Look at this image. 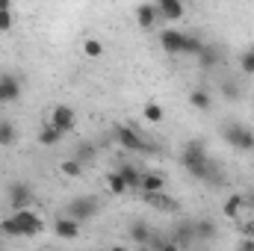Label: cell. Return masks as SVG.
I'll return each instance as SVG.
<instances>
[{"label": "cell", "mask_w": 254, "mask_h": 251, "mask_svg": "<svg viewBox=\"0 0 254 251\" xmlns=\"http://www.w3.org/2000/svg\"><path fill=\"white\" fill-rule=\"evenodd\" d=\"M181 163H184V172H187L190 178H195V181H201V184H222V175H219L216 163L210 160L204 139H190V142L184 145Z\"/></svg>", "instance_id": "cell-1"}, {"label": "cell", "mask_w": 254, "mask_h": 251, "mask_svg": "<svg viewBox=\"0 0 254 251\" xmlns=\"http://www.w3.org/2000/svg\"><path fill=\"white\" fill-rule=\"evenodd\" d=\"M0 234L3 237H36L42 234V219L33 210H18L0 222Z\"/></svg>", "instance_id": "cell-2"}, {"label": "cell", "mask_w": 254, "mask_h": 251, "mask_svg": "<svg viewBox=\"0 0 254 251\" xmlns=\"http://www.w3.org/2000/svg\"><path fill=\"white\" fill-rule=\"evenodd\" d=\"M101 213V201L98 198H92V195H80V198H74V201H68V207H65V216L68 219H74V222H89V219H95Z\"/></svg>", "instance_id": "cell-3"}, {"label": "cell", "mask_w": 254, "mask_h": 251, "mask_svg": "<svg viewBox=\"0 0 254 251\" xmlns=\"http://www.w3.org/2000/svg\"><path fill=\"white\" fill-rule=\"evenodd\" d=\"M222 139L237 151H254V130L240 125V122H231V125L222 127Z\"/></svg>", "instance_id": "cell-4"}, {"label": "cell", "mask_w": 254, "mask_h": 251, "mask_svg": "<svg viewBox=\"0 0 254 251\" xmlns=\"http://www.w3.org/2000/svg\"><path fill=\"white\" fill-rule=\"evenodd\" d=\"M116 139H119V145L125 148V151H133V154H145V151H157L154 145H148L133 127H127V125H119L116 127Z\"/></svg>", "instance_id": "cell-5"}, {"label": "cell", "mask_w": 254, "mask_h": 251, "mask_svg": "<svg viewBox=\"0 0 254 251\" xmlns=\"http://www.w3.org/2000/svg\"><path fill=\"white\" fill-rule=\"evenodd\" d=\"M33 187L30 184H24V181H18V184H12L9 192H6V201H9V207L18 213V210H30L33 207Z\"/></svg>", "instance_id": "cell-6"}, {"label": "cell", "mask_w": 254, "mask_h": 251, "mask_svg": "<svg viewBox=\"0 0 254 251\" xmlns=\"http://www.w3.org/2000/svg\"><path fill=\"white\" fill-rule=\"evenodd\" d=\"M187 42H190V33H184V30L169 27V30L160 33V45H163L166 54H184L187 57Z\"/></svg>", "instance_id": "cell-7"}, {"label": "cell", "mask_w": 254, "mask_h": 251, "mask_svg": "<svg viewBox=\"0 0 254 251\" xmlns=\"http://www.w3.org/2000/svg\"><path fill=\"white\" fill-rule=\"evenodd\" d=\"M48 125L54 127V130H60V133H71L74 127H77V113L71 110V107H65V104H57L54 107V113H51V122Z\"/></svg>", "instance_id": "cell-8"}, {"label": "cell", "mask_w": 254, "mask_h": 251, "mask_svg": "<svg viewBox=\"0 0 254 251\" xmlns=\"http://www.w3.org/2000/svg\"><path fill=\"white\" fill-rule=\"evenodd\" d=\"M21 98V80L12 71H0V104H15Z\"/></svg>", "instance_id": "cell-9"}, {"label": "cell", "mask_w": 254, "mask_h": 251, "mask_svg": "<svg viewBox=\"0 0 254 251\" xmlns=\"http://www.w3.org/2000/svg\"><path fill=\"white\" fill-rule=\"evenodd\" d=\"M157 9H160V21H166V24L181 21V18H184V12H187V6H184L181 0H160V3H157Z\"/></svg>", "instance_id": "cell-10"}, {"label": "cell", "mask_w": 254, "mask_h": 251, "mask_svg": "<svg viewBox=\"0 0 254 251\" xmlns=\"http://www.w3.org/2000/svg\"><path fill=\"white\" fill-rule=\"evenodd\" d=\"M136 21H139L142 30H154V27L160 24V9H157V3H142V6H136Z\"/></svg>", "instance_id": "cell-11"}, {"label": "cell", "mask_w": 254, "mask_h": 251, "mask_svg": "<svg viewBox=\"0 0 254 251\" xmlns=\"http://www.w3.org/2000/svg\"><path fill=\"white\" fill-rule=\"evenodd\" d=\"M116 175L125 181L127 192H139V187H142V172H136V166H127V163H122V166L116 169Z\"/></svg>", "instance_id": "cell-12"}, {"label": "cell", "mask_w": 254, "mask_h": 251, "mask_svg": "<svg viewBox=\"0 0 254 251\" xmlns=\"http://www.w3.org/2000/svg\"><path fill=\"white\" fill-rule=\"evenodd\" d=\"M142 195H154V192H166V178L157 175V172H145L142 175V187H139Z\"/></svg>", "instance_id": "cell-13"}, {"label": "cell", "mask_w": 254, "mask_h": 251, "mask_svg": "<svg viewBox=\"0 0 254 251\" xmlns=\"http://www.w3.org/2000/svg\"><path fill=\"white\" fill-rule=\"evenodd\" d=\"M54 231H57V237H63V240H74V237H80V222H74V219H68V216H60L57 225H54Z\"/></svg>", "instance_id": "cell-14"}, {"label": "cell", "mask_w": 254, "mask_h": 251, "mask_svg": "<svg viewBox=\"0 0 254 251\" xmlns=\"http://www.w3.org/2000/svg\"><path fill=\"white\" fill-rule=\"evenodd\" d=\"M172 243L178 246V249L184 251L187 246L195 243V231H192V222H184V225H178L175 228V234H172Z\"/></svg>", "instance_id": "cell-15"}, {"label": "cell", "mask_w": 254, "mask_h": 251, "mask_svg": "<svg viewBox=\"0 0 254 251\" xmlns=\"http://www.w3.org/2000/svg\"><path fill=\"white\" fill-rule=\"evenodd\" d=\"M192 231H195V240H201V243L216 240V222H210V219H198V222H192Z\"/></svg>", "instance_id": "cell-16"}, {"label": "cell", "mask_w": 254, "mask_h": 251, "mask_svg": "<svg viewBox=\"0 0 254 251\" xmlns=\"http://www.w3.org/2000/svg\"><path fill=\"white\" fill-rule=\"evenodd\" d=\"M127 237H130V240H133V243H136L139 249H142V246H151V243H154V234H151V228H148L145 222H136V225L130 228V234H127Z\"/></svg>", "instance_id": "cell-17"}, {"label": "cell", "mask_w": 254, "mask_h": 251, "mask_svg": "<svg viewBox=\"0 0 254 251\" xmlns=\"http://www.w3.org/2000/svg\"><path fill=\"white\" fill-rule=\"evenodd\" d=\"M219 63H222V48L204 45V51L198 54V65H201V68H216Z\"/></svg>", "instance_id": "cell-18"}, {"label": "cell", "mask_w": 254, "mask_h": 251, "mask_svg": "<svg viewBox=\"0 0 254 251\" xmlns=\"http://www.w3.org/2000/svg\"><path fill=\"white\" fill-rule=\"evenodd\" d=\"M18 142V127L9 119H0V148H12Z\"/></svg>", "instance_id": "cell-19"}, {"label": "cell", "mask_w": 254, "mask_h": 251, "mask_svg": "<svg viewBox=\"0 0 254 251\" xmlns=\"http://www.w3.org/2000/svg\"><path fill=\"white\" fill-rule=\"evenodd\" d=\"M222 213L228 216V219H240L243 213H246V204H243V195H231L225 204H222Z\"/></svg>", "instance_id": "cell-20"}, {"label": "cell", "mask_w": 254, "mask_h": 251, "mask_svg": "<svg viewBox=\"0 0 254 251\" xmlns=\"http://www.w3.org/2000/svg\"><path fill=\"white\" fill-rule=\"evenodd\" d=\"M210 104H213V98H210V92L207 89H192L190 92V107L192 110H210Z\"/></svg>", "instance_id": "cell-21"}, {"label": "cell", "mask_w": 254, "mask_h": 251, "mask_svg": "<svg viewBox=\"0 0 254 251\" xmlns=\"http://www.w3.org/2000/svg\"><path fill=\"white\" fill-rule=\"evenodd\" d=\"M145 198V204H151V207H160V210H178V201H172L166 192H154V195H142Z\"/></svg>", "instance_id": "cell-22"}, {"label": "cell", "mask_w": 254, "mask_h": 251, "mask_svg": "<svg viewBox=\"0 0 254 251\" xmlns=\"http://www.w3.org/2000/svg\"><path fill=\"white\" fill-rule=\"evenodd\" d=\"M12 24H15V15H12V3H9V0H0V33L12 30Z\"/></svg>", "instance_id": "cell-23"}, {"label": "cell", "mask_w": 254, "mask_h": 251, "mask_svg": "<svg viewBox=\"0 0 254 251\" xmlns=\"http://www.w3.org/2000/svg\"><path fill=\"white\" fill-rule=\"evenodd\" d=\"M83 54H86L89 60H98V57H104V45H101L98 39H86V42H83Z\"/></svg>", "instance_id": "cell-24"}, {"label": "cell", "mask_w": 254, "mask_h": 251, "mask_svg": "<svg viewBox=\"0 0 254 251\" xmlns=\"http://www.w3.org/2000/svg\"><path fill=\"white\" fill-rule=\"evenodd\" d=\"M60 139H63V133H60V130H54L51 125H48L45 130H42V133H39V142H42L45 148H51V145H57Z\"/></svg>", "instance_id": "cell-25"}, {"label": "cell", "mask_w": 254, "mask_h": 251, "mask_svg": "<svg viewBox=\"0 0 254 251\" xmlns=\"http://www.w3.org/2000/svg\"><path fill=\"white\" fill-rule=\"evenodd\" d=\"M142 113H145V119H148L151 125H160V122H163V107H160V104H154V101H151V104H145V110H142Z\"/></svg>", "instance_id": "cell-26"}, {"label": "cell", "mask_w": 254, "mask_h": 251, "mask_svg": "<svg viewBox=\"0 0 254 251\" xmlns=\"http://www.w3.org/2000/svg\"><path fill=\"white\" fill-rule=\"evenodd\" d=\"M107 189H110L113 195H125V192H127L125 181H122V178H119L116 172H110V175H107Z\"/></svg>", "instance_id": "cell-27"}, {"label": "cell", "mask_w": 254, "mask_h": 251, "mask_svg": "<svg viewBox=\"0 0 254 251\" xmlns=\"http://www.w3.org/2000/svg\"><path fill=\"white\" fill-rule=\"evenodd\" d=\"M60 172H63L65 178H80V175H83V166L71 157V160H65L63 166H60Z\"/></svg>", "instance_id": "cell-28"}, {"label": "cell", "mask_w": 254, "mask_h": 251, "mask_svg": "<svg viewBox=\"0 0 254 251\" xmlns=\"http://www.w3.org/2000/svg\"><path fill=\"white\" fill-rule=\"evenodd\" d=\"M222 95L225 101H240V86L234 80H222Z\"/></svg>", "instance_id": "cell-29"}, {"label": "cell", "mask_w": 254, "mask_h": 251, "mask_svg": "<svg viewBox=\"0 0 254 251\" xmlns=\"http://www.w3.org/2000/svg\"><path fill=\"white\" fill-rule=\"evenodd\" d=\"M92 157H95V148H92L89 142H83V145L77 148V157H74V160H77L80 166H86V163H92Z\"/></svg>", "instance_id": "cell-30"}, {"label": "cell", "mask_w": 254, "mask_h": 251, "mask_svg": "<svg viewBox=\"0 0 254 251\" xmlns=\"http://www.w3.org/2000/svg\"><path fill=\"white\" fill-rule=\"evenodd\" d=\"M240 68H243L249 77H254V48H252V51H246V54L240 57Z\"/></svg>", "instance_id": "cell-31"}, {"label": "cell", "mask_w": 254, "mask_h": 251, "mask_svg": "<svg viewBox=\"0 0 254 251\" xmlns=\"http://www.w3.org/2000/svg\"><path fill=\"white\" fill-rule=\"evenodd\" d=\"M240 234H243L246 240H254V219H246V222H240Z\"/></svg>", "instance_id": "cell-32"}, {"label": "cell", "mask_w": 254, "mask_h": 251, "mask_svg": "<svg viewBox=\"0 0 254 251\" xmlns=\"http://www.w3.org/2000/svg\"><path fill=\"white\" fill-rule=\"evenodd\" d=\"M243 204H246V213H254V189H249L243 195Z\"/></svg>", "instance_id": "cell-33"}, {"label": "cell", "mask_w": 254, "mask_h": 251, "mask_svg": "<svg viewBox=\"0 0 254 251\" xmlns=\"http://www.w3.org/2000/svg\"><path fill=\"white\" fill-rule=\"evenodd\" d=\"M157 251H181V249H178L172 240H166V243H160V249H157Z\"/></svg>", "instance_id": "cell-34"}, {"label": "cell", "mask_w": 254, "mask_h": 251, "mask_svg": "<svg viewBox=\"0 0 254 251\" xmlns=\"http://www.w3.org/2000/svg\"><path fill=\"white\" fill-rule=\"evenodd\" d=\"M240 251H254V240H243V246H240Z\"/></svg>", "instance_id": "cell-35"}, {"label": "cell", "mask_w": 254, "mask_h": 251, "mask_svg": "<svg viewBox=\"0 0 254 251\" xmlns=\"http://www.w3.org/2000/svg\"><path fill=\"white\" fill-rule=\"evenodd\" d=\"M110 251H127V249H125V246H113Z\"/></svg>", "instance_id": "cell-36"}, {"label": "cell", "mask_w": 254, "mask_h": 251, "mask_svg": "<svg viewBox=\"0 0 254 251\" xmlns=\"http://www.w3.org/2000/svg\"><path fill=\"white\" fill-rule=\"evenodd\" d=\"M139 251H154V249H151V246H142V249H139Z\"/></svg>", "instance_id": "cell-37"}]
</instances>
